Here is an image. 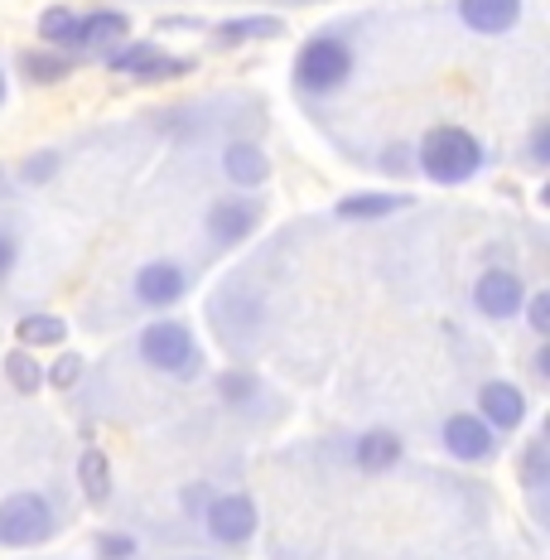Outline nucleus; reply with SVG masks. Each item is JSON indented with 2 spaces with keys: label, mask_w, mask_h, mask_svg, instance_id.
<instances>
[{
  "label": "nucleus",
  "mask_w": 550,
  "mask_h": 560,
  "mask_svg": "<svg viewBox=\"0 0 550 560\" xmlns=\"http://www.w3.org/2000/svg\"><path fill=\"white\" fill-rule=\"evenodd\" d=\"M420 170L435 184H464L483 170V145L464 126H435L420 140Z\"/></svg>",
  "instance_id": "obj_1"
},
{
  "label": "nucleus",
  "mask_w": 550,
  "mask_h": 560,
  "mask_svg": "<svg viewBox=\"0 0 550 560\" xmlns=\"http://www.w3.org/2000/svg\"><path fill=\"white\" fill-rule=\"evenodd\" d=\"M140 358H145L155 372L189 377V372L198 368V343H194V334L184 329L179 319H155L145 334H140Z\"/></svg>",
  "instance_id": "obj_2"
},
{
  "label": "nucleus",
  "mask_w": 550,
  "mask_h": 560,
  "mask_svg": "<svg viewBox=\"0 0 550 560\" xmlns=\"http://www.w3.org/2000/svg\"><path fill=\"white\" fill-rule=\"evenodd\" d=\"M353 73V49L343 39H309L295 58V83L304 92H333Z\"/></svg>",
  "instance_id": "obj_3"
},
{
  "label": "nucleus",
  "mask_w": 550,
  "mask_h": 560,
  "mask_svg": "<svg viewBox=\"0 0 550 560\" xmlns=\"http://www.w3.org/2000/svg\"><path fill=\"white\" fill-rule=\"evenodd\" d=\"M54 536V508L39 493H10L0 503V546H39Z\"/></svg>",
  "instance_id": "obj_4"
},
{
  "label": "nucleus",
  "mask_w": 550,
  "mask_h": 560,
  "mask_svg": "<svg viewBox=\"0 0 550 560\" xmlns=\"http://www.w3.org/2000/svg\"><path fill=\"white\" fill-rule=\"evenodd\" d=\"M203 522H208V536L218 546H247L256 536V503L247 493H227V498H213L203 508Z\"/></svg>",
  "instance_id": "obj_5"
},
{
  "label": "nucleus",
  "mask_w": 550,
  "mask_h": 560,
  "mask_svg": "<svg viewBox=\"0 0 550 560\" xmlns=\"http://www.w3.org/2000/svg\"><path fill=\"white\" fill-rule=\"evenodd\" d=\"M256 223H261V203H251V198H218L208 208V232L218 247H237L242 237L256 232Z\"/></svg>",
  "instance_id": "obj_6"
},
{
  "label": "nucleus",
  "mask_w": 550,
  "mask_h": 560,
  "mask_svg": "<svg viewBox=\"0 0 550 560\" xmlns=\"http://www.w3.org/2000/svg\"><path fill=\"white\" fill-rule=\"evenodd\" d=\"M107 63L116 73H131V78H145V83H155V78H179L189 73V63H179V58H169L160 44H126V49H116Z\"/></svg>",
  "instance_id": "obj_7"
},
{
  "label": "nucleus",
  "mask_w": 550,
  "mask_h": 560,
  "mask_svg": "<svg viewBox=\"0 0 550 560\" xmlns=\"http://www.w3.org/2000/svg\"><path fill=\"white\" fill-rule=\"evenodd\" d=\"M444 450L454 454V459L464 464H478L493 454V425H488L483 416H449L444 420Z\"/></svg>",
  "instance_id": "obj_8"
},
{
  "label": "nucleus",
  "mask_w": 550,
  "mask_h": 560,
  "mask_svg": "<svg viewBox=\"0 0 550 560\" xmlns=\"http://www.w3.org/2000/svg\"><path fill=\"white\" fill-rule=\"evenodd\" d=\"M184 290H189V276H184L174 261H150V266H140L136 271V300L140 305H150V310L174 305Z\"/></svg>",
  "instance_id": "obj_9"
},
{
  "label": "nucleus",
  "mask_w": 550,
  "mask_h": 560,
  "mask_svg": "<svg viewBox=\"0 0 550 560\" xmlns=\"http://www.w3.org/2000/svg\"><path fill=\"white\" fill-rule=\"evenodd\" d=\"M473 305L488 314V319H512L522 310V280L512 271H483L473 285Z\"/></svg>",
  "instance_id": "obj_10"
},
{
  "label": "nucleus",
  "mask_w": 550,
  "mask_h": 560,
  "mask_svg": "<svg viewBox=\"0 0 550 560\" xmlns=\"http://www.w3.org/2000/svg\"><path fill=\"white\" fill-rule=\"evenodd\" d=\"M478 411L493 430H517L526 420V396L522 387H512V382H488L483 392H478Z\"/></svg>",
  "instance_id": "obj_11"
},
{
  "label": "nucleus",
  "mask_w": 550,
  "mask_h": 560,
  "mask_svg": "<svg viewBox=\"0 0 550 560\" xmlns=\"http://www.w3.org/2000/svg\"><path fill=\"white\" fill-rule=\"evenodd\" d=\"M459 15L478 34H507L522 20V0H459Z\"/></svg>",
  "instance_id": "obj_12"
},
{
  "label": "nucleus",
  "mask_w": 550,
  "mask_h": 560,
  "mask_svg": "<svg viewBox=\"0 0 550 560\" xmlns=\"http://www.w3.org/2000/svg\"><path fill=\"white\" fill-rule=\"evenodd\" d=\"M222 170H227V179L242 184V189H256V184L271 179V160H266L256 145H227V155H222Z\"/></svg>",
  "instance_id": "obj_13"
},
{
  "label": "nucleus",
  "mask_w": 550,
  "mask_h": 560,
  "mask_svg": "<svg viewBox=\"0 0 550 560\" xmlns=\"http://www.w3.org/2000/svg\"><path fill=\"white\" fill-rule=\"evenodd\" d=\"M126 30H131V20L121 10H92L87 20L73 25V39L68 44H116V39H126Z\"/></svg>",
  "instance_id": "obj_14"
},
{
  "label": "nucleus",
  "mask_w": 550,
  "mask_h": 560,
  "mask_svg": "<svg viewBox=\"0 0 550 560\" xmlns=\"http://www.w3.org/2000/svg\"><path fill=\"white\" fill-rule=\"evenodd\" d=\"M396 459H401V440H396L391 430H367V435L358 440V469L362 474H386Z\"/></svg>",
  "instance_id": "obj_15"
},
{
  "label": "nucleus",
  "mask_w": 550,
  "mask_h": 560,
  "mask_svg": "<svg viewBox=\"0 0 550 560\" xmlns=\"http://www.w3.org/2000/svg\"><path fill=\"white\" fill-rule=\"evenodd\" d=\"M78 483H83L87 503H107L112 498V464L102 450H83V459H78Z\"/></svg>",
  "instance_id": "obj_16"
},
{
  "label": "nucleus",
  "mask_w": 550,
  "mask_h": 560,
  "mask_svg": "<svg viewBox=\"0 0 550 560\" xmlns=\"http://www.w3.org/2000/svg\"><path fill=\"white\" fill-rule=\"evenodd\" d=\"M68 338V324L58 314H25L20 319V348H58Z\"/></svg>",
  "instance_id": "obj_17"
},
{
  "label": "nucleus",
  "mask_w": 550,
  "mask_h": 560,
  "mask_svg": "<svg viewBox=\"0 0 550 560\" xmlns=\"http://www.w3.org/2000/svg\"><path fill=\"white\" fill-rule=\"evenodd\" d=\"M406 203H411L406 194H348L343 203H338V218H386Z\"/></svg>",
  "instance_id": "obj_18"
},
{
  "label": "nucleus",
  "mask_w": 550,
  "mask_h": 560,
  "mask_svg": "<svg viewBox=\"0 0 550 560\" xmlns=\"http://www.w3.org/2000/svg\"><path fill=\"white\" fill-rule=\"evenodd\" d=\"M285 30L276 15H251V20H227L218 34L222 44H251V39H276V34Z\"/></svg>",
  "instance_id": "obj_19"
},
{
  "label": "nucleus",
  "mask_w": 550,
  "mask_h": 560,
  "mask_svg": "<svg viewBox=\"0 0 550 560\" xmlns=\"http://www.w3.org/2000/svg\"><path fill=\"white\" fill-rule=\"evenodd\" d=\"M5 377L15 382L20 396H34L44 387V368L30 358V348H15V353H5Z\"/></svg>",
  "instance_id": "obj_20"
},
{
  "label": "nucleus",
  "mask_w": 550,
  "mask_h": 560,
  "mask_svg": "<svg viewBox=\"0 0 550 560\" xmlns=\"http://www.w3.org/2000/svg\"><path fill=\"white\" fill-rule=\"evenodd\" d=\"M20 68H25V78L34 88H49V83H63L68 78V58H58V54H25L20 58Z\"/></svg>",
  "instance_id": "obj_21"
},
{
  "label": "nucleus",
  "mask_w": 550,
  "mask_h": 560,
  "mask_svg": "<svg viewBox=\"0 0 550 560\" xmlns=\"http://www.w3.org/2000/svg\"><path fill=\"white\" fill-rule=\"evenodd\" d=\"M73 25H78V15H73V10H63V5H54V10H44V15H39V34L49 44H68V39H73Z\"/></svg>",
  "instance_id": "obj_22"
},
{
  "label": "nucleus",
  "mask_w": 550,
  "mask_h": 560,
  "mask_svg": "<svg viewBox=\"0 0 550 560\" xmlns=\"http://www.w3.org/2000/svg\"><path fill=\"white\" fill-rule=\"evenodd\" d=\"M97 556L102 560H131L136 556V541H131V536H121V532H102L97 536Z\"/></svg>",
  "instance_id": "obj_23"
},
{
  "label": "nucleus",
  "mask_w": 550,
  "mask_h": 560,
  "mask_svg": "<svg viewBox=\"0 0 550 560\" xmlns=\"http://www.w3.org/2000/svg\"><path fill=\"white\" fill-rule=\"evenodd\" d=\"M78 377H83V358H78V353H63V358H58V363L49 368V382H54V387H73Z\"/></svg>",
  "instance_id": "obj_24"
},
{
  "label": "nucleus",
  "mask_w": 550,
  "mask_h": 560,
  "mask_svg": "<svg viewBox=\"0 0 550 560\" xmlns=\"http://www.w3.org/2000/svg\"><path fill=\"white\" fill-rule=\"evenodd\" d=\"M522 478H526V483H541V478H546V440H536V445L526 450V459H522Z\"/></svg>",
  "instance_id": "obj_25"
},
{
  "label": "nucleus",
  "mask_w": 550,
  "mask_h": 560,
  "mask_svg": "<svg viewBox=\"0 0 550 560\" xmlns=\"http://www.w3.org/2000/svg\"><path fill=\"white\" fill-rule=\"evenodd\" d=\"M526 324L536 334H550V295H531L526 300Z\"/></svg>",
  "instance_id": "obj_26"
},
{
  "label": "nucleus",
  "mask_w": 550,
  "mask_h": 560,
  "mask_svg": "<svg viewBox=\"0 0 550 560\" xmlns=\"http://www.w3.org/2000/svg\"><path fill=\"white\" fill-rule=\"evenodd\" d=\"M54 170H58V160H54V155H34L30 165H25V184H39V179H49Z\"/></svg>",
  "instance_id": "obj_27"
},
{
  "label": "nucleus",
  "mask_w": 550,
  "mask_h": 560,
  "mask_svg": "<svg viewBox=\"0 0 550 560\" xmlns=\"http://www.w3.org/2000/svg\"><path fill=\"white\" fill-rule=\"evenodd\" d=\"M531 160H536V165H550V131H546V126H536V131H531Z\"/></svg>",
  "instance_id": "obj_28"
},
{
  "label": "nucleus",
  "mask_w": 550,
  "mask_h": 560,
  "mask_svg": "<svg viewBox=\"0 0 550 560\" xmlns=\"http://www.w3.org/2000/svg\"><path fill=\"white\" fill-rule=\"evenodd\" d=\"M10 266H15V242L0 232V276H10Z\"/></svg>",
  "instance_id": "obj_29"
},
{
  "label": "nucleus",
  "mask_w": 550,
  "mask_h": 560,
  "mask_svg": "<svg viewBox=\"0 0 550 560\" xmlns=\"http://www.w3.org/2000/svg\"><path fill=\"white\" fill-rule=\"evenodd\" d=\"M0 102H5V73H0Z\"/></svg>",
  "instance_id": "obj_30"
}]
</instances>
